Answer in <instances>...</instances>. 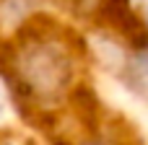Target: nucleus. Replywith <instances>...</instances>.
<instances>
[{"mask_svg": "<svg viewBox=\"0 0 148 145\" xmlns=\"http://www.w3.org/2000/svg\"><path fill=\"white\" fill-rule=\"evenodd\" d=\"M0 73L8 80L10 93L21 96H52L65 93L73 78V57L68 42L55 36V29L31 26L23 39H13L0 54Z\"/></svg>", "mask_w": 148, "mask_h": 145, "instance_id": "nucleus-1", "label": "nucleus"}, {"mask_svg": "<svg viewBox=\"0 0 148 145\" xmlns=\"http://www.w3.org/2000/svg\"><path fill=\"white\" fill-rule=\"evenodd\" d=\"M3 106H5V104H3V91H0V114H3Z\"/></svg>", "mask_w": 148, "mask_h": 145, "instance_id": "nucleus-2", "label": "nucleus"}, {"mask_svg": "<svg viewBox=\"0 0 148 145\" xmlns=\"http://www.w3.org/2000/svg\"><path fill=\"white\" fill-rule=\"evenodd\" d=\"M68 3H86V0H68Z\"/></svg>", "mask_w": 148, "mask_h": 145, "instance_id": "nucleus-3", "label": "nucleus"}]
</instances>
